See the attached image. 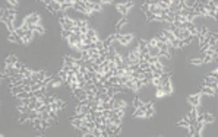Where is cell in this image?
<instances>
[{"label":"cell","mask_w":218,"mask_h":137,"mask_svg":"<svg viewBox=\"0 0 218 137\" xmlns=\"http://www.w3.org/2000/svg\"><path fill=\"white\" fill-rule=\"evenodd\" d=\"M114 37H116V41L120 44V45H123V47H128L132 41H133V34H125V35H120V34H114Z\"/></svg>","instance_id":"obj_1"},{"label":"cell","mask_w":218,"mask_h":137,"mask_svg":"<svg viewBox=\"0 0 218 137\" xmlns=\"http://www.w3.org/2000/svg\"><path fill=\"white\" fill-rule=\"evenodd\" d=\"M24 22L28 24L29 26H37V25H41V16L38 13H31V15L25 16Z\"/></svg>","instance_id":"obj_2"},{"label":"cell","mask_w":218,"mask_h":137,"mask_svg":"<svg viewBox=\"0 0 218 137\" xmlns=\"http://www.w3.org/2000/svg\"><path fill=\"white\" fill-rule=\"evenodd\" d=\"M200 96H202V93H200V92H198V93H193V95H190V96L187 98V102H189L192 106H195V108H199V106H200Z\"/></svg>","instance_id":"obj_3"},{"label":"cell","mask_w":218,"mask_h":137,"mask_svg":"<svg viewBox=\"0 0 218 137\" xmlns=\"http://www.w3.org/2000/svg\"><path fill=\"white\" fill-rule=\"evenodd\" d=\"M19 61V58L15 56V54H9L8 57H6V60H5V66H9V67H13L16 63Z\"/></svg>","instance_id":"obj_4"},{"label":"cell","mask_w":218,"mask_h":137,"mask_svg":"<svg viewBox=\"0 0 218 137\" xmlns=\"http://www.w3.org/2000/svg\"><path fill=\"white\" fill-rule=\"evenodd\" d=\"M202 118H203V122H205V125L215 122V117H214V114H211V112H206V111H205V112L202 114Z\"/></svg>","instance_id":"obj_5"},{"label":"cell","mask_w":218,"mask_h":137,"mask_svg":"<svg viewBox=\"0 0 218 137\" xmlns=\"http://www.w3.org/2000/svg\"><path fill=\"white\" fill-rule=\"evenodd\" d=\"M116 9H117V12H119L120 15H123V18H126V15L129 13V8H128L125 3H117V5H116Z\"/></svg>","instance_id":"obj_6"},{"label":"cell","mask_w":218,"mask_h":137,"mask_svg":"<svg viewBox=\"0 0 218 137\" xmlns=\"http://www.w3.org/2000/svg\"><path fill=\"white\" fill-rule=\"evenodd\" d=\"M189 63L192 66H203V54L198 56V57H192L189 58Z\"/></svg>","instance_id":"obj_7"},{"label":"cell","mask_w":218,"mask_h":137,"mask_svg":"<svg viewBox=\"0 0 218 137\" xmlns=\"http://www.w3.org/2000/svg\"><path fill=\"white\" fill-rule=\"evenodd\" d=\"M128 24H129V19H128V18H122V19L117 22L116 28H114V29H116V32H114V34H119V32L122 31V28H123L125 25H128Z\"/></svg>","instance_id":"obj_8"},{"label":"cell","mask_w":218,"mask_h":137,"mask_svg":"<svg viewBox=\"0 0 218 137\" xmlns=\"http://www.w3.org/2000/svg\"><path fill=\"white\" fill-rule=\"evenodd\" d=\"M202 95H209V96H214L215 95V90L212 89V88H209V86H200V90H199Z\"/></svg>","instance_id":"obj_9"},{"label":"cell","mask_w":218,"mask_h":137,"mask_svg":"<svg viewBox=\"0 0 218 137\" xmlns=\"http://www.w3.org/2000/svg\"><path fill=\"white\" fill-rule=\"evenodd\" d=\"M163 90L167 93V95H171L173 93V86H171V80H168V82H164L163 83Z\"/></svg>","instance_id":"obj_10"},{"label":"cell","mask_w":218,"mask_h":137,"mask_svg":"<svg viewBox=\"0 0 218 137\" xmlns=\"http://www.w3.org/2000/svg\"><path fill=\"white\" fill-rule=\"evenodd\" d=\"M63 85V80L59 77V76H56V77H53V80H51V83L48 85V88H59V86H62Z\"/></svg>","instance_id":"obj_11"},{"label":"cell","mask_w":218,"mask_h":137,"mask_svg":"<svg viewBox=\"0 0 218 137\" xmlns=\"http://www.w3.org/2000/svg\"><path fill=\"white\" fill-rule=\"evenodd\" d=\"M132 105H133V109H139V108H142L144 106V101L141 99V98H133V101H132Z\"/></svg>","instance_id":"obj_12"},{"label":"cell","mask_w":218,"mask_h":137,"mask_svg":"<svg viewBox=\"0 0 218 137\" xmlns=\"http://www.w3.org/2000/svg\"><path fill=\"white\" fill-rule=\"evenodd\" d=\"M8 41H11V42H16V44H21L22 42V40L13 32V34H8Z\"/></svg>","instance_id":"obj_13"},{"label":"cell","mask_w":218,"mask_h":137,"mask_svg":"<svg viewBox=\"0 0 218 137\" xmlns=\"http://www.w3.org/2000/svg\"><path fill=\"white\" fill-rule=\"evenodd\" d=\"M32 40H34V32H32V31H29V32H27V35L24 37V40H22V44H29Z\"/></svg>","instance_id":"obj_14"},{"label":"cell","mask_w":218,"mask_h":137,"mask_svg":"<svg viewBox=\"0 0 218 137\" xmlns=\"http://www.w3.org/2000/svg\"><path fill=\"white\" fill-rule=\"evenodd\" d=\"M21 92H24V86H12L11 88V93L13 96H18Z\"/></svg>","instance_id":"obj_15"},{"label":"cell","mask_w":218,"mask_h":137,"mask_svg":"<svg viewBox=\"0 0 218 137\" xmlns=\"http://www.w3.org/2000/svg\"><path fill=\"white\" fill-rule=\"evenodd\" d=\"M133 117H135V118H145V109H144V108L133 109Z\"/></svg>","instance_id":"obj_16"},{"label":"cell","mask_w":218,"mask_h":137,"mask_svg":"<svg viewBox=\"0 0 218 137\" xmlns=\"http://www.w3.org/2000/svg\"><path fill=\"white\" fill-rule=\"evenodd\" d=\"M72 125H73L76 130H79V128L83 125V120H79V118H72Z\"/></svg>","instance_id":"obj_17"},{"label":"cell","mask_w":218,"mask_h":137,"mask_svg":"<svg viewBox=\"0 0 218 137\" xmlns=\"http://www.w3.org/2000/svg\"><path fill=\"white\" fill-rule=\"evenodd\" d=\"M139 69H141L142 72H149V70H151V64H149L148 61H141Z\"/></svg>","instance_id":"obj_18"},{"label":"cell","mask_w":218,"mask_h":137,"mask_svg":"<svg viewBox=\"0 0 218 137\" xmlns=\"http://www.w3.org/2000/svg\"><path fill=\"white\" fill-rule=\"evenodd\" d=\"M154 114H155L154 106H151V108H147V109H145V118H152V117H154Z\"/></svg>","instance_id":"obj_19"},{"label":"cell","mask_w":218,"mask_h":137,"mask_svg":"<svg viewBox=\"0 0 218 137\" xmlns=\"http://www.w3.org/2000/svg\"><path fill=\"white\" fill-rule=\"evenodd\" d=\"M177 125H179V127H183V128H189L190 124H189V120H187V118H183V120H180V121L177 122Z\"/></svg>","instance_id":"obj_20"},{"label":"cell","mask_w":218,"mask_h":137,"mask_svg":"<svg viewBox=\"0 0 218 137\" xmlns=\"http://www.w3.org/2000/svg\"><path fill=\"white\" fill-rule=\"evenodd\" d=\"M157 92H155V96L157 98H164V96H167V93L163 90V88H158V89H155Z\"/></svg>","instance_id":"obj_21"},{"label":"cell","mask_w":218,"mask_h":137,"mask_svg":"<svg viewBox=\"0 0 218 137\" xmlns=\"http://www.w3.org/2000/svg\"><path fill=\"white\" fill-rule=\"evenodd\" d=\"M15 34H16V35H18L19 38H21V40H24V37L27 35V32H25V31H24L22 28H18V29L15 31Z\"/></svg>","instance_id":"obj_22"},{"label":"cell","mask_w":218,"mask_h":137,"mask_svg":"<svg viewBox=\"0 0 218 137\" xmlns=\"http://www.w3.org/2000/svg\"><path fill=\"white\" fill-rule=\"evenodd\" d=\"M57 76H59V77H60V79H62L63 82H66V80H67V73H66L64 70H60Z\"/></svg>","instance_id":"obj_23"},{"label":"cell","mask_w":218,"mask_h":137,"mask_svg":"<svg viewBox=\"0 0 218 137\" xmlns=\"http://www.w3.org/2000/svg\"><path fill=\"white\" fill-rule=\"evenodd\" d=\"M70 35H72V32H70V31H62V37H63L66 41L70 38Z\"/></svg>","instance_id":"obj_24"},{"label":"cell","mask_w":218,"mask_h":137,"mask_svg":"<svg viewBox=\"0 0 218 137\" xmlns=\"http://www.w3.org/2000/svg\"><path fill=\"white\" fill-rule=\"evenodd\" d=\"M212 61H214V57H211V56H203V64L212 63Z\"/></svg>","instance_id":"obj_25"},{"label":"cell","mask_w":218,"mask_h":137,"mask_svg":"<svg viewBox=\"0 0 218 137\" xmlns=\"http://www.w3.org/2000/svg\"><path fill=\"white\" fill-rule=\"evenodd\" d=\"M48 114H50V118H53V120H56V121H57V111L51 109V111H50Z\"/></svg>","instance_id":"obj_26"},{"label":"cell","mask_w":218,"mask_h":137,"mask_svg":"<svg viewBox=\"0 0 218 137\" xmlns=\"http://www.w3.org/2000/svg\"><path fill=\"white\" fill-rule=\"evenodd\" d=\"M101 133H102V131H101V130H98V128H95V130L92 131V134H94L95 137H100V136H101Z\"/></svg>","instance_id":"obj_27"},{"label":"cell","mask_w":218,"mask_h":137,"mask_svg":"<svg viewBox=\"0 0 218 137\" xmlns=\"http://www.w3.org/2000/svg\"><path fill=\"white\" fill-rule=\"evenodd\" d=\"M24 92H32V88L28 86V85H25V86H24Z\"/></svg>","instance_id":"obj_28"},{"label":"cell","mask_w":218,"mask_h":137,"mask_svg":"<svg viewBox=\"0 0 218 137\" xmlns=\"http://www.w3.org/2000/svg\"><path fill=\"white\" fill-rule=\"evenodd\" d=\"M192 137H202V133H200V131H195Z\"/></svg>","instance_id":"obj_29"},{"label":"cell","mask_w":218,"mask_h":137,"mask_svg":"<svg viewBox=\"0 0 218 137\" xmlns=\"http://www.w3.org/2000/svg\"><path fill=\"white\" fill-rule=\"evenodd\" d=\"M215 93H218V85H217V89H215Z\"/></svg>","instance_id":"obj_30"},{"label":"cell","mask_w":218,"mask_h":137,"mask_svg":"<svg viewBox=\"0 0 218 137\" xmlns=\"http://www.w3.org/2000/svg\"><path fill=\"white\" fill-rule=\"evenodd\" d=\"M0 137H5V134H2V136H0Z\"/></svg>","instance_id":"obj_31"},{"label":"cell","mask_w":218,"mask_h":137,"mask_svg":"<svg viewBox=\"0 0 218 137\" xmlns=\"http://www.w3.org/2000/svg\"><path fill=\"white\" fill-rule=\"evenodd\" d=\"M37 137H43V136H37Z\"/></svg>","instance_id":"obj_32"}]
</instances>
